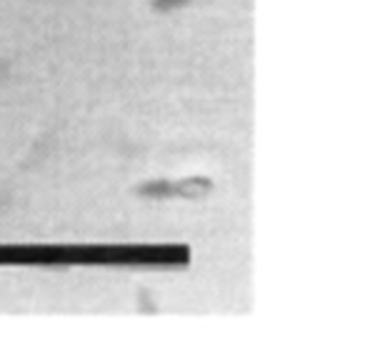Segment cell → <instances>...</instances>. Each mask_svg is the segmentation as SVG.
Returning a JSON list of instances; mask_svg holds the SVG:
<instances>
[{
    "instance_id": "obj_2",
    "label": "cell",
    "mask_w": 365,
    "mask_h": 340,
    "mask_svg": "<svg viewBox=\"0 0 365 340\" xmlns=\"http://www.w3.org/2000/svg\"><path fill=\"white\" fill-rule=\"evenodd\" d=\"M190 0H150V8L155 13H173V11H180V8L188 6Z\"/></svg>"
},
{
    "instance_id": "obj_1",
    "label": "cell",
    "mask_w": 365,
    "mask_h": 340,
    "mask_svg": "<svg viewBox=\"0 0 365 340\" xmlns=\"http://www.w3.org/2000/svg\"><path fill=\"white\" fill-rule=\"evenodd\" d=\"M215 188V183L205 175H188V178H155L145 180L135 188L138 198L148 200H170V198H182V200H200L205 195H210Z\"/></svg>"
}]
</instances>
